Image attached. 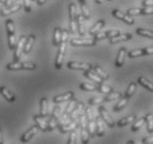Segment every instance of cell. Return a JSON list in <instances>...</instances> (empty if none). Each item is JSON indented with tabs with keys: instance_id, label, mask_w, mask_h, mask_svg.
Returning <instances> with one entry per match:
<instances>
[{
	"instance_id": "2e32d148",
	"label": "cell",
	"mask_w": 153,
	"mask_h": 144,
	"mask_svg": "<svg viewBox=\"0 0 153 144\" xmlns=\"http://www.w3.org/2000/svg\"><path fill=\"white\" fill-rule=\"evenodd\" d=\"M76 124H78L76 121H68V122H65V124L59 125V126H57V128L59 129V131H60L62 134H65V133L71 132V131H73V130H76V128H78V125Z\"/></svg>"
},
{
	"instance_id": "836d02e7",
	"label": "cell",
	"mask_w": 153,
	"mask_h": 144,
	"mask_svg": "<svg viewBox=\"0 0 153 144\" xmlns=\"http://www.w3.org/2000/svg\"><path fill=\"white\" fill-rule=\"evenodd\" d=\"M135 91H137V83H135V82H131V83L128 85V89H126V91L124 98L130 99L131 96L135 93Z\"/></svg>"
},
{
	"instance_id": "e575fe53",
	"label": "cell",
	"mask_w": 153,
	"mask_h": 144,
	"mask_svg": "<svg viewBox=\"0 0 153 144\" xmlns=\"http://www.w3.org/2000/svg\"><path fill=\"white\" fill-rule=\"evenodd\" d=\"M80 13H81V16L83 17L84 20H90V18H91V16H90V11H89L87 4H80Z\"/></svg>"
},
{
	"instance_id": "1f68e13d",
	"label": "cell",
	"mask_w": 153,
	"mask_h": 144,
	"mask_svg": "<svg viewBox=\"0 0 153 144\" xmlns=\"http://www.w3.org/2000/svg\"><path fill=\"white\" fill-rule=\"evenodd\" d=\"M138 83L140 85H142L143 88H146V90H149L150 92H153V83L151 81H149L148 79L143 78V76H140L138 79Z\"/></svg>"
},
{
	"instance_id": "83f0119b",
	"label": "cell",
	"mask_w": 153,
	"mask_h": 144,
	"mask_svg": "<svg viewBox=\"0 0 153 144\" xmlns=\"http://www.w3.org/2000/svg\"><path fill=\"white\" fill-rule=\"evenodd\" d=\"M91 70L93 72H96L97 74L101 78V79L103 80V81H105V80H109V78H110V76H109V73L108 72H105L103 70V69L101 68L100 65H91Z\"/></svg>"
},
{
	"instance_id": "7a4b0ae2",
	"label": "cell",
	"mask_w": 153,
	"mask_h": 144,
	"mask_svg": "<svg viewBox=\"0 0 153 144\" xmlns=\"http://www.w3.org/2000/svg\"><path fill=\"white\" fill-rule=\"evenodd\" d=\"M6 30H7L8 37V47L10 50H15L16 45H17V39H16L15 23H13L12 19L6 20Z\"/></svg>"
},
{
	"instance_id": "e0dca14e",
	"label": "cell",
	"mask_w": 153,
	"mask_h": 144,
	"mask_svg": "<svg viewBox=\"0 0 153 144\" xmlns=\"http://www.w3.org/2000/svg\"><path fill=\"white\" fill-rule=\"evenodd\" d=\"M72 98H74V93H73L72 91H68V92H65V93H63V94L54 96V98L52 99V102H53L54 104H59V103L69 101V100H71Z\"/></svg>"
},
{
	"instance_id": "44dd1931",
	"label": "cell",
	"mask_w": 153,
	"mask_h": 144,
	"mask_svg": "<svg viewBox=\"0 0 153 144\" xmlns=\"http://www.w3.org/2000/svg\"><path fill=\"white\" fill-rule=\"evenodd\" d=\"M36 41V36L35 34H29L27 37V40H26V43H25V46H23V53L25 54H28V53H30V51L32 50V46H33V43Z\"/></svg>"
},
{
	"instance_id": "ba28073f",
	"label": "cell",
	"mask_w": 153,
	"mask_h": 144,
	"mask_svg": "<svg viewBox=\"0 0 153 144\" xmlns=\"http://www.w3.org/2000/svg\"><path fill=\"white\" fill-rule=\"evenodd\" d=\"M26 40H27V37L26 36H21L20 39L18 40V42H17L16 48L13 50V62L19 61L20 57H21V53L23 52V46L26 43Z\"/></svg>"
},
{
	"instance_id": "60d3db41",
	"label": "cell",
	"mask_w": 153,
	"mask_h": 144,
	"mask_svg": "<svg viewBox=\"0 0 153 144\" xmlns=\"http://www.w3.org/2000/svg\"><path fill=\"white\" fill-rule=\"evenodd\" d=\"M80 89L82 90V91L92 92V91H97V85L91 84V83H81Z\"/></svg>"
},
{
	"instance_id": "d6986e66",
	"label": "cell",
	"mask_w": 153,
	"mask_h": 144,
	"mask_svg": "<svg viewBox=\"0 0 153 144\" xmlns=\"http://www.w3.org/2000/svg\"><path fill=\"white\" fill-rule=\"evenodd\" d=\"M131 39H132V34L131 33H120L118 36H115V37H112V38L109 39V42L111 45H115V43L128 41V40H131Z\"/></svg>"
},
{
	"instance_id": "4316f807",
	"label": "cell",
	"mask_w": 153,
	"mask_h": 144,
	"mask_svg": "<svg viewBox=\"0 0 153 144\" xmlns=\"http://www.w3.org/2000/svg\"><path fill=\"white\" fill-rule=\"evenodd\" d=\"M0 94L2 95L8 102H15L16 101V96L15 94L12 93L8 88L6 87H0Z\"/></svg>"
},
{
	"instance_id": "8d00e7d4",
	"label": "cell",
	"mask_w": 153,
	"mask_h": 144,
	"mask_svg": "<svg viewBox=\"0 0 153 144\" xmlns=\"http://www.w3.org/2000/svg\"><path fill=\"white\" fill-rule=\"evenodd\" d=\"M146 123V118H141V119H138V120H135L133 123V125H132V128H131V130H132V132H137V131H139V130L141 129V126L143 124Z\"/></svg>"
},
{
	"instance_id": "277c9868",
	"label": "cell",
	"mask_w": 153,
	"mask_h": 144,
	"mask_svg": "<svg viewBox=\"0 0 153 144\" xmlns=\"http://www.w3.org/2000/svg\"><path fill=\"white\" fill-rule=\"evenodd\" d=\"M69 32L74 34L76 32V6L74 2L69 4Z\"/></svg>"
},
{
	"instance_id": "5bb4252c",
	"label": "cell",
	"mask_w": 153,
	"mask_h": 144,
	"mask_svg": "<svg viewBox=\"0 0 153 144\" xmlns=\"http://www.w3.org/2000/svg\"><path fill=\"white\" fill-rule=\"evenodd\" d=\"M84 104L82 102H78L76 103V108L73 109V111L71 112L69 117V121H76V119H79L84 113Z\"/></svg>"
},
{
	"instance_id": "603a6c76",
	"label": "cell",
	"mask_w": 153,
	"mask_h": 144,
	"mask_svg": "<svg viewBox=\"0 0 153 144\" xmlns=\"http://www.w3.org/2000/svg\"><path fill=\"white\" fill-rule=\"evenodd\" d=\"M61 34H62V29L60 27H56L53 30V37H52V45L53 47L58 48L61 43Z\"/></svg>"
},
{
	"instance_id": "8992f818",
	"label": "cell",
	"mask_w": 153,
	"mask_h": 144,
	"mask_svg": "<svg viewBox=\"0 0 153 144\" xmlns=\"http://www.w3.org/2000/svg\"><path fill=\"white\" fill-rule=\"evenodd\" d=\"M70 45L72 47H92L96 46L97 42L94 39H87V38H72L70 40Z\"/></svg>"
},
{
	"instance_id": "9a60e30c",
	"label": "cell",
	"mask_w": 153,
	"mask_h": 144,
	"mask_svg": "<svg viewBox=\"0 0 153 144\" xmlns=\"http://www.w3.org/2000/svg\"><path fill=\"white\" fill-rule=\"evenodd\" d=\"M67 67L71 70H91V65L90 63H85V62H76V61H69Z\"/></svg>"
},
{
	"instance_id": "f35d334b",
	"label": "cell",
	"mask_w": 153,
	"mask_h": 144,
	"mask_svg": "<svg viewBox=\"0 0 153 144\" xmlns=\"http://www.w3.org/2000/svg\"><path fill=\"white\" fill-rule=\"evenodd\" d=\"M90 141V135L88 132V128H81V142L82 144H88Z\"/></svg>"
},
{
	"instance_id": "484cf974",
	"label": "cell",
	"mask_w": 153,
	"mask_h": 144,
	"mask_svg": "<svg viewBox=\"0 0 153 144\" xmlns=\"http://www.w3.org/2000/svg\"><path fill=\"white\" fill-rule=\"evenodd\" d=\"M49 113V102L47 98H41L40 100V115L43 118H47Z\"/></svg>"
},
{
	"instance_id": "6f0895ef",
	"label": "cell",
	"mask_w": 153,
	"mask_h": 144,
	"mask_svg": "<svg viewBox=\"0 0 153 144\" xmlns=\"http://www.w3.org/2000/svg\"><path fill=\"white\" fill-rule=\"evenodd\" d=\"M107 1H112V0H107Z\"/></svg>"
},
{
	"instance_id": "f1b7e54d",
	"label": "cell",
	"mask_w": 153,
	"mask_h": 144,
	"mask_svg": "<svg viewBox=\"0 0 153 144\" xmlns=\"http://www.w3.org/2000/svg\"><path fill=\"white\" fill-rule=\"evenodd\" d=\"M135 120H137V115H135V114H130V115L124 117V118H122L121 120H119L115 125L119 126V128H122V126H126V125L130 124V123L134 122Z\"/></svg>"
},
{
	"instance_id": "ab89813d",
	"label": "cell",
	"mask_w": 153,
	"mask_h": 144,
	"mask_svg": "<svg viewBox=\"0 0 153 144\" xmlns=\"http://www.w3.org/2000/svg\"><path fill=\"white\" fill-rule=\"evenodd\" d=\"M112 90H113L112 88H110L109 85H107V84H104V83H101V84H98V85H97V91L101 92V93H104V94L110 93Z\"/></svg>"
},
{
	"instance_id": "ee69618b",
	"label": "cell",
	"mask_w": 153,
	"mask_h": 144,
	"mask_svg": "<svg viewBox=\"0 0 153 144\" xmlns=\"http://www.w3.org/2000/svg\"><path fill=\"white\" fill-rule=\"evenodd\" d=\"M60 115H61V106H59L57 104V105L53 108V110H52V113H51V117H53L54 119H57V120H59V118H60Z\"/></svg>"
},
{
	"instance_id": "3957f363",
	"label": "cell",
	"mask_w": 153,
	"mask_h": 144,
	"mask_svg": "<svg viewBox=\"0 0 153 144\" xmlns=\"http://www.w3.org/2000/svg\"><path fill=\"white\" fill-rule=\"evenodd\" d=\"M6 68L9 71H17V70H35L37 68V65L33 62H19V61H16V62H11V63H8Z\"/></svg>"
},
{
	"instance_id": "f907efd6",
	"label": "cell",
	"mask_w": 153,
	"mask_h": 144,
	"mask_svg": "<svg viewBox=\"0 0 153 144\" xmlns=\"http://www.w3.org/2000/svg\"><path fill=\"white\" fill-rule=\"evenodd\" d=\"M0 144H4V140H2V133H1V129H0Z\"/></svg>"
},
{
	"instance_id": "4fadbf2b",
	"label": "cell",
	"mask_w": 153,
	"mask_h": 144,
	"mask_svg": "<svg viewBox=\"0 0 153 144\" xmlns=\"http://www.w3.org/2000/svg\"><path fill=\"white\" fill-rule=\"evenodd\" d=\"M38 130L39 129H38V126H37V125H32L30 129L27 130V131L21 135V137H20V142H21V143H28V142H29V141L35 137L36 134H37Z\"/></svg>"
},
{
	"instance_id": "7bdbcfd3",
	"label": "cell",
	"mask_w": 153,
	"mask_h": 144,
	"mask_svg": "<svg viewBox=\"0 0 153 144\" xmlns=\"http://www.w3.org/2000/svg\"><path fill=\"white\" fill-rule=\"evenodd\" d=\"M103 102H105L104 101V98H91L90 100H89V104L90 105H99V104H102Z\"/></svg>"
},
{
	"instance_id": "681fc988",
	"label": "cell",
	"mask_w": 153,
	"mask_h": 144,
	"mask_svg": "<svg viewBox=\"0 0 153 144\" xmlns=\"http://www.w3.org/2000/svg\"><path fill=\"white\" fill-rule=\"evenodd\" d=\"M47 1H49V0H37L36 2H37V4H38V6H42V4H46Z\"/></svg>"
},
{
	"instance_id": "5b68a950",
	"label": "cell",
	"mask_w": 153,
	"mask_h": 144,
	"mask_svg": "<svg viewBox=\"0 0 153 144\" xmlns=\"http://www.w3.org/2000/svg\"><path fill=\"white\" fill-rule=\"evenodd\" d=\"M111 13L115 19L120 20V21H122V22L126 23V24L132 26V24H134V22H135V20L133 19V17H131V16L126 15V13H124V12L120 11L119 9H113Z\"/></svg>"
},
{
	"instance_id": "7dc6e473",
	"label": "cell",
	"mask_w": 153,
	"mask_h": 144,
	"mask_svg": "<svg viewBox=\"0 0 153 144\" xmlns=\"http://www.w3.org/2000/svg\"><path fill=\"white\" fill-rule=\"evenodd\" d=\"M142 143L143 144H153V135L146 137L143 140H142Z\"/></svg>"
},
{
	"instance_id": "d4e9b609",
	"label": "cell",
	"mask_w": 153,
	"mask_h": 144,
	"mask_svg": "<svg viewBox=\"0 0 153 144\" xmlns=\"http://www.w3.org/2000/svg\"><path fill=\"white\" fill-rule=\"evenodd\" d=\"M76 31L80 36H84L85 31H84V26H83V17L81 16L80 12L76 11Z\"/></svg>"
},
{
	"instance_id": "d590c367",
	"label": "cell",
	"mask_w": 153,
	"mask_h": 144,
	"mask_svg": "<svg viewBox=\"0 0 153 144\" xmlns=\"http://www.w3.org/2000/svg\"><path fill=\"white\" fill-rule=\"evenodd\" d=\"M146 130L149 133H153V115L151 113L146 115Z\"/></svg>"
},
{
	"instance_id": "cb8c5ba5",
	"label": "cell",
	"mask_w": 153,
	"mask_h": 144,
	"mask_svg": "<svg viewBox=\"0 0 153 144\" xmlns=\"http://www.w3.org/2000/svg\"><path fill=\"white\" fill-rule=\"evenodd\" d=\"M96 135L100 137H104V123L100 115L96 118Z\"/></svg>"
},
{
	"instance_id": "8fae6325",
	"label": "cell",
	"mask_w": 153,
	"mask_h": 144,
	"mask_svg": "<svg viewBox=\"0 0 153 144\" xmlns=\"http://www.w3.org/2000/svg\"><path fill=\"white\" fill-rule=\"evenodd\" d=\"M120 33L121 32L119 30H108V31H103V32H98L97 34L93 36V39H94L96 42H98V41H101V40H104V39H110L112 37H115V36H118Z\"/></svg>"
},
{
	"instance_id": "c3c4849f",
	"label": "cell",
	"mask_w": 153,
	"mask_h": 144,
	"mask_svg": "<svg viewBox=\"0 0 153 144\" xmlns=\"http://www.w3.org/2000/svg\"><path fill=\"white\" fill-rule=\"evenodd\" d=\"M143 7H152L153 6V0H143L142 1Z\"/></svg>"
},
{
	"instance_id": "4dcf8cb0",
	"label": "cell",
	"mask_w": 153,
	"mask_h": 144,
	"mask_svg": "<svg viewBox=\"0 0 153 144\" xmlns=\"http://www.w3.org/2000/svg\"><path fill=\"white\" fill-rule=\"evenodd\" d=\"M135 33L139 34L140 37H144V38H149L153 40V31L146 29V28H137Z\"/></svg>"
},
{
	"instance_id": "ffe728a7",
	"label": "cell",
	"mask_w": 153,
	"mask_h": 144,
	"mask_svg": "<svg viewBox=\"0 0 153 144\" xmlns=\"http://www.w3.org/2000/svg\"><path fill=\"white\" fill-rule=\"evenodd\" d=\"M128 54V51H126V48H120L118 52V56H117V59H115V67L118 68H121L123 65H124V61H126V57Z\"/></svg>"
},
{
	"instance_id": "d6a6232c",
	"label": "cell",
	"mask_w": 153,
	"mask_h": 144,
	"mask_svg": "<svg viewBox=\"0 0 153 144\" xmlns=\"http://www.w3.org/2000/svg\"><path fill=\"white\" fill-rule=\"evenodd\" d=\"M122 94L119 91H115V90H112L110 93H108L105 96H104V101L105 102H110V101H113V100H117V99H121Z\"/></svg>"
},
{
	"instance_id": "7c38bea8",
	"label": "cell",
	"mask_w": 153,
	"mask_h": 144,
	"mask_svg": "<svg viewBox=\"0 0 153 144\" xmlns=\"http://www.w3.org/2000/svg\"><path fill=\"white\" fill-rule=\"evenodd\" d=\"M21 8H22V2H18V4H12V6L7 8H2L0 10V16L1 17H8V16L16 13V12H18L19 10H21Z\"/></svg>"
},
{
	"instance_id": "ac0fdd59",
	"label": "cell",
	"mask_w": 153,
	"mask_h": 144,
	"mask_svg": "<svg viewBox=\"0 0 153 144\" xmlns=\"http://www.w3.org/2000/svg\"><path fill=\"white\" fill-rule=\"evenodd\" d=\"M33 120H35L36 125L38 126L39 130H41L43 132H48V124H47L46 118L41 117L40 114H35L33 115Z\"/></svg>"
},
{
	"instance_id": "6da1fadb",
	"label": "cell",
	"mask_w": 153,
	"mask_h": 144,
	"mask_svg": "<svg viewBox=\"0 0 153 144\" xmlns=\"http://www.w3.org/2000/svg\"><path fill=\"white\" fill-rule=\"evenodd\" d=\"M69 39V31L62 29V34H61V43L58 47V53L56 57V62H54V67L57 70L62 69V65H63V60H65V49H67V41Z\"/></svg>"
},
{
	"instance_id": "30bf717a",
	"label": "cell",
	"mask_w": 153,
	"mask_h": 144,
	"mask_svg": "<svg viewBox=\"0 0 153 144\" xmlns=\"http://www.w3.org/2000/svg\"><path fill=\"white\" fill-rule=\"evenodd\" d=\"M98 111H99V114H100V117H101V119L103 120V122L105 123V124L109 126V128H114L115 126V123L114 121L112 120V118L109 115V113H108V111L107 109L104 108L103 105H100L99 108H98Z\"/></svg>"
},
{
	"instance_id": "52a82bcc",
	"label": "cell",
	"mask_w": 153,
	"mask_h": 144,
	"mask_svg": "<svg viewBox=\"0 0 153 144\" xmlns=\"http://www.w3.org/2000/svg\"><path fill=\"white\" fill-rule=\"evenodd\" d=\"M126 15L131 16H142V15H153V6L152 7H142V8H131L126 10Z\"/></svg>"
},
{
	"instance_id": "816d5d0a",
	"label": "cell",
	"mask_w": 153,
	"mask_h": 144,
	"mask_svg": "<svg viewBox=\"0 0 153 144\" xmlns=\"http://www.w3.org/2000/svg\"><path fill=\"white\" fill-rule=\"evenodd\" d=\"M78 1H79V4H87V2H85V1H87V0H78Z\"/></svg>"
},
{
	"instance_id": "b9f144b4",
	"label": "cell",
	"mask_w": 153,
	"mask_h": 144,
	"mask_svg": "<svg viewBox=\"0 0 153 144\" xmlns=\"http://www.w3.org/2000/svg\"><path fill=\"white\" fill-rule=\"evenodd\" d=\"M47 124H48V132H50V131H53V130L57 128L58 120H57V119H54L53 117H50L49 120L47 121Z\"/></svg>"
},
{
	"instance_id": "db71d44e",
	"label": "cell",
	"mask_w": 153,
	"mask_h": 144,
	"mask_svg": "<svg viewBox=\"0 0 153 144\" xmlns=\"http://www.w3.org/2000/svg\"><path fill=\"white\" fill-rule=\"evenodd\" d=\"M2 6H4V1H2V0H0V10L2 9Z\"/></svg>"
},
{
	"instance_id": "f5cc1de1",
	"label": "cell",
	"mask_w": 153,
	"mask_h": 144,
	"mask_svg": "<svg viewBox=\"0 0 153 144\" xmlns=\"http://www.w3.org/2000/svg\"><path fill=\"white\" fill-rule=\"evenodd\" d=\"M94 1H96V4H102V1H103V0H94Z\"/></svg>"
},
{
	"instance_id": "f546056e",
	"label": "cell",
	"mask_w": 153,
	"mask_h": 144,
	"mask_svg": "<svg viewBox=\"0 0 153 144\" xmlns=\"http://www.w3.org/2000/svg\"><path fill=\"white\" fill-rule=\"evenodd\" d=\"M104 24H105V21H104L103 19H100L98 20L93 26L90 28V30H89V33L91 34V36H94V34H97L98 32H100V30L102 29L104 27Z\"/></svg>"
},
{
	"instance_id": "f6af8a7d",
	"label": "cell",
	"mask_w": 153,
	"mask_h": 144,
	"mask_svg": "<svg viewBox=\"0 0 153 144\" xmlns=\"http://www.w3.org/2000/svg\"><path fill=\"white\" fill-rule=\"evenodd\" d=\"M21 2H22V7L25 9V11L26 12H30L31 11V0H21Z\"/></svg>"
},
{
	"instance_id": "74e56055",
	"label": "cell",
	"mask_w": 153,
	"mask_h": 144,
	"mask_svg": "<svg viewBox=\"0 0 153 144\" xmlns=\"http://www.w3.org/2000/svg\"><path fill=\"white\" fill-rule=\"evenodd\" d=\"M128 101H129V99H126V98H122V99H120L119 100V102L115 104V106L113 108V111L114 112H118V111H121L124 108V106L128 104Z\"/></svg>"
},
{
	"instance_id": "9f6ffc18",
	"label": "cell",
	"mask_w": 153,
	"mask_h": 144,
	"mask_svg": "<svg viewBox=\"0 0 153 144\" xmlns=\"http://www.w3.org/2000/svg\"><path fill=\"white\" fill-rule=\"evenodd\" d=\"M31 1H35V2H36V1H37V0H31Z\"/></svg>"
},
{
	"instance_id": "11a10c76",
	"label": "cell",
	"mask_w": 153,
	"mask_h": 144,
	"mask_svg": "<svg viewBox=\"0 0 153 144\" xmlns=\"http://www.w3.org/2000/svg\"><path fill=\"white\" fill-rule=\"evenodd\" d=\"M126 144H135V142H134V141H129Z\"/></svg>"
},
{
	"instance_id": "7402d4cb",
	"label": "cell",
	"mask_w": 153,
	"mask_h": 144,
	"mask_svg": "<svg viewBox=\"0 0 153 144\" xmlns=\"http://www.w3.org/2000/svg\"><path fill=\"white\" fill-rule=\"evenodd\" d=\"M83 76H85V78L90 79L91 81H93V82H94V83H97V84L103 83V80L101 79V78L97 74L96 72L92 71V70H85V71H83Z\"/></svg>"
},
{
	"instance_id": "bcb514c9",
	"label": "cell",
	"mask_w": 153,
	"mask_h": 144,
	"mask_svg": "<svg viewBox=\"0 0 153 144\" xmlns=\"http://www.w3.org/2000/svg\"><path fill=\"white\" fill-rule=\"evenodd\" d=\"M76 130H73V131L70 132L68 144H76Z\"/></svg>"
},
{
	"instance_id": "9c48e42d",
	"label": "cell",
	"mask_w": 153,
	"mask_h": 144,
	"mask_svg": "<svg viewBox=\"0 0 153 144\" xmlns=\"http://www.w3.org/2000/svg\"><path fill=\"white\" fill-rule=\"evenodd\" d=\"M153 54V47H148V48H140V49L132 50L128 52V57L133 59L137 57H142V56H150Z\"/></svg>"
}]
</instances>
